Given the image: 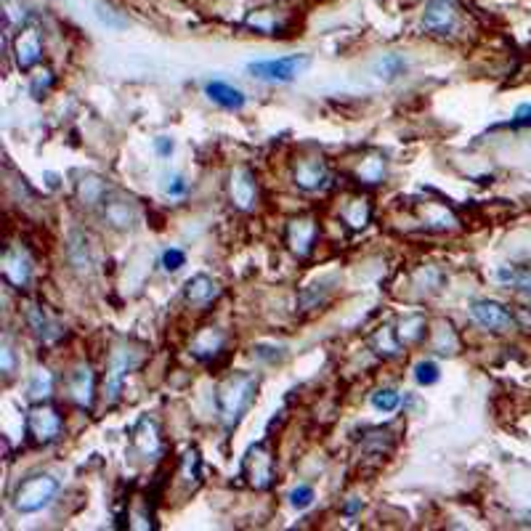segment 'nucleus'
<instances>
[{
    "instance_id": "nucleus-38",
    "label": "nucleus",
    "mask_w": 531,
    "mask_h": 531,
    "mask_svg": "<svg viewBox=\"0 0 531 531\" xmlns=\"http://www.w3.org/2000/svg\"><path fill=\"white\" fill-rule=\"evenodd\" d=\"M0 369H3V377H6V380L13 377V369H16V354H13V345L8 335H6L3 343H0Z\"/></svg>"
},
{
    "instance_id": "nucleus-23",
    "label": "nucleus",
    "mask_w": 531,
    "mask_h": 531,
    "mask_svg": "<svg viewBox=\"0 0 531 531\" xmlns=\"http://www.w3.org/2000/svg\"><path fill=\"white\" fill-rule=\"evenodd\" d=\"M369 348H372L377 356H383V359H396V356L404 354V343L398 340L396 327H390V324H386V327H380V330L372 332Z\"/></svg>"
},
{
    "instance_id": "nucleus-28",
    "label": "nucleus",
    "mask_w": 531,
    "mask_h": 531,
    "mask_svg": "<svg viewBox=\"0 0 531 531\" xmlns=\"http://www.w3.org/2000/svg\"><path fill=\"white\" fill-rule=\"evenodd\" d=\"M54 388H56V377L48 366H37L30 377V386H27V398L30 401H48L54 396Z\"/></svg>"
},
{
    "instance_id": "nucleus-20",
    "label": "nucleus",
    "mask_w": 531,
    "mask_h": 531,
    "mask_svg": "<svg viewBox=\"0 0 531 531\" xmlns=\"http://www.w3.org/2000/svg\"><path fill=\"white\" fill-rule=\"evenodd\" d=\"M205 96H208L213 104H218V107H223V109H229V112H239V109H244V104H247L244 90H239L237 85H229V83H223V80H210V83L205 85Z\"/></svg>"
},
{
    "instance_id": "nucleus-12",
    "label": "nucleus",
    "mask_w": 531,
    "mask_h": 531,
    "mask_svg": "<svg viewBox=\"0 0 531 531\" xmlns=\"http://www.w3.org/2000/svg\"><path fill=\"white\" fill-rule=\"evenodd\" d=\"M470 316L478 327H484L489 332H508L515 327V316L508 306H502L497 300L478 298L470 303Z\"/></svg>"
},
{
    "instance_id": "nucleus-19",
    "label": "nucleus",
    "mask_w": 531,
    "mask_h": 531,
    "mask_svg": "<svg viewBox=\"0 0 531 531\" xmlns=\"http://www.w3.org/2000/svg\"><path fill=\"white\" fill-rule=\"evenodd\" d=\"M189 351L194 359L199 362H213L215 356H221L226 351V332L218 330V327H202V330L191 338V345Z\"/></svg>"
},
{
    "instance_id": "nucleus-41",
    "label": "nucleus",
    "mask_w": 531,
    "mask_h": 531,
    "mask_svg": "<svg viewBox=\"0 0 531 531\" xmlns=\"http://www.w3.org/2000/svg\"><path fill=\"white\" fill-rule=\"evenodd\" d=\"M173 149H176L173 138H167V136H157V138H155V152L160 157H170V155H173Z\"/></svg>"
},
{
    "instance_id": "nucleus-6",
    "label": "nucleus",
    "mask_w": 531,
    "mask_h": 531,
    "mask_svg": "<svg viewBox=\"0 0 531 531\" xmlns=\"http://www.w3.org/2000/svg\"><path fill=\"white\" fill-rule=\"evenodd\" d=\"M138 364H141V356H138V351H136L131 343L117 345V348L112 351L109 364H107V377H104V396H107V404H114V401L120 398L125 377L131 375Z\"/></svg>"
},
{
    "instance_id": "nucleus-36",
    "label": "nucleus",
    "mask_w": 531,
    "mask_h": 531,
    "mask_svg": "<svg viewBox=\"0 0 531 531\" xmlns=\"http://www.w3.org/2000/svg\"><path fill=\"white\" fill-rule=\"evenodd\" d=\"M160 266H162V271H167V274H176V271H181L186 266V253L178 250V247H167L160 255Z\"/></svg>"
},
{
    "instance_id": "nucleus-11",
    "label": "nucleus",
    "mask_w": 531,
    "mask_h": 531,
    "mask_svg": "<svg viewBox=\"0 0 531 531\" xmlns=\"http://www.w3.org/2000/svg\"><path fill=\"white\" fill-rule=\"evenodd\" d=\"M327 181H330V170H327L324 157L306 155L292 162V184L300 191H309V194L321 191V189L327 186Z\"/></svg>"
},
{
    "instance_id": "nucleus-37",
    "label": "nucleus",
    "mask_w": 531,
    "mask_h": 531,
    "mask_svg": "<svg viewBox=\"0 0 531 531\" xmlns=\"http://www.w3.org/2000/svg\"><path fill=\"white\" fill-rule=\"evenodd\" d=\"M314 499H316V491H314L311 484H298L290 491V505L295 510H309L314 505Z\"/></svg>"
},
{
    "instance_id": "nucleus-5",
    "label": "nucleus",
    "mask_w": 531,
    "mask_h": 531,
    "mask_svg": "<svg viewBox=\"0 0 531 531\" xmlns=\"http://www.w3.org/2000/svg\"><path fill=\"white\" fill-rule=\"evenodd\" d=\"M311 54H290L279 56V59H261V61H250L247 72L258 80L266 83H295L303 78L311 66Z\"/></svg>"
},
{
    "instance_id": "nucleus-16",
    "label": "nucleus",
    "mask_w": 531,
    "mask_h": 531,
    "mask_svg": "<svg viewBox=\"0 0 531 531\" xmlns=\"http://www.w3.org/2000/svg\"><path fill=\"white\" fill-rule=\"evenodd\" d=\"M229 199L237 210L250 213L258 202V181H255V173L250 167H234L232 176H229Z\"/></svg>"
},
{
    "instance_id": "nucleus-17",
    "label": "nucleus",
    "mask_w": 531,
    "mask_h": 531,
    "mask_svg": "<svg viewBox=\"0 0 531 531\" xmlns=\"http://www.w3.org/2000/svg\"><path fill=\"white\" fill-rule=\"evenodd\" d=\"M218 298H221V287H218V282L213 277H208V274H194V277L184 285V303H186L189 309L208 311Z\"/></svg>"
},
{
    "instance_id": "nucleus-7",
    "label": "nucleus",
    "mask_w": 531,
    "mask_h": 531,
    "mask_svg": "<svg viewBox=\"0 0 531 531\" xmlns=\"http://www.w3.org/2000/svg\"><path fill=\"white\" fill-rule=\"evenodd\" d=\"M131 449L141 460H160L165 452V441H162V431H160V422L152 414H141L138 420L131 425Z\"/></svg>"
},
{
    "instance_id": "nucleus-21",
    "label": "nucleus",
    "mask_w": 531,
    "mask_h": 531,
    "mask_svg": "<svg viewBox=\"0 0 531 531\" xmlns=\"http://www.w3.org/2000/svg\"><path fill=\"white\" fill-rule=\"evenodd\" d=\"M109 191V184L96 173H85V176H80V181H75V197L85 208H101V202L107 199Z\"/></svg>"
},
{
    "instance_id": "nucleus-24",
    "label": "nucleus",
    "mask_w": 531,
    "mask_h": 531,
    "mask_svg": "<svg viewBox=\"0 0 531 531\" xmlns=\"http://www.w3.org/2000/svg\"><path fill=\"white\" fill-rule=\"evenodd\" d=\"M407 69H410L407 56L396 54V51H393V54H383L375 61V66H372L375 78L383 80V83H393V80H398L401 75H407Z\"/></svg>"
},
{
    "instance_id": "nucleus-18",
    "label": "nucleus",
    "mask_w": 531,
    "mask_h": 531,
    "mask_svg": "<svg viewBox=\"0 0 531 531\" xmlns=\"http://www.w3.org/2000/svg\"><path fill=\"white\" fill-rule=\"evenodd\" d=\"M3 279L11 285L13 290H27L30 279H32V261L24 253L22 247H6L3 253Z\"/></svg>"
},
{
    "instance_id": "nucleus-34",
    "label": "nucleus",
    "mask_w": 531,
    "mask_h": 531,
    "mask_svg": "<svg viewBox=\"0 0 531 531\" xmlns=\"http://www.w3.org/2000/svg\"><path fill=\"white\" fill-rule=\"evenodd\" d=\"M3 8H6V24H8V30H19V27H24L27 24V19H30V11H27V6H24L22 0H3Z\"/></svg>"
},
{
    "instance_id": "nucleus-39",
    "label": "nucleus",
    "mask_w": 531,
    "mask_h": 531,
    "mask_svg": "<svg viewBox=\"0 0 531 531\" xmlns=\"http://www.w3.org/2000/svg\"><path fill=\"white\" fill-rule=\"evenodd\" d=\"M51 88H54V72H48V69L37 72L32 78V83H30V93H32L35 99H43Z\"/></svg>"
},
{
    "instance_id": "nucleus-25",
    "label": "nucleus",
    "mask_w": 531,
    "mask_h": 531,
    "mask_svg": "<svg viewBox=\"0 0 531 531\" xmlns=\"http://www.w3.org/2000/svg\"><path fill=\"white\" fill-rule=\"evenodd\" d=\"M178 478L181 484L191 491H197L202 487V457H199V449L191 446L184 457H181V465H178Z\"/></svg>"
},
{
    "instance_id": "nucleus-22",
    "label": "nucleus",
    "mask_w": 531,
    "mask_h": 531,
    "mask_svg": "<svg viewBox=\"0 0 531 531\" xmlns=\"http://www.w3.org/2000/svg\"><path fill=\"white\" fill-rule=\"evenodd\" d=\"M66 258H69L72 268H78V271H90L93 268V250H90L88 234L80 232V229H75V232L69 234V239H66Z\"/></svg>"
},
{
    "instance_id": "nucleus-4",
    "label": "nucleus",
    "mask_w": 531,
    "mask_h": 531,
    "mask_svg": "<svg viewBox=\"0 0 531 531\" xmlns=\"http://www.w3.org/2000/svg\"><path fill=\"white\" fill-rule=\"evenodd\" d=\"M24 433L35 446H51L64 436V417L51 401H32L24 417Z\"/></svg>"
},
{
    "instance_id": "nucleus-27",
    "label": "nucleus",
    "mask_w": 531,
    "mask_h": 531,
    "mask_svg": "<svg viewBox=\"0 0 531 531\" xmlns=\"http://www.w3.org/2000/svg\"><path fill=\"white\" fill-rule=\"evenodd\" d=\"M343 223H348L351 229H364L366 223L372 221V205L366 197H351L340 210Z\"/></svg>"
},
{
    "instance_id": "nucleus-35",
    "label": "nucleus",
    "mask_w": 531,
    "mask_h": 531,
    "mask_svg": "<svg viewBox=\"0 0 531 531\" xmlns=\"http://www.w3.org/2000/svg\"><path fill=\"white\" fill-rule=\"evenodd\" d=\"M330 282L324 279V282H316V285H309V287L300 292V306L303 309H316L319 303H324V295L330 292Z\"/></svg>"
},
{
    "instance_id": "nucleus-30",
    "label": "nucleus",
    "mask_w": 531,
    "mask_h": 531,
    "mask_svg": "<svg viewBox=\"0 0 531 531\" xmlns=\"http://www.w3.org/2000/svg\"><path fill=\"white\" fill-rule=\"evenodd\" d=\"M497 282L505 287H513L518 292L531 295V271L518 268V266H499L497 268Z\"/></svg>"
},
{
    "instance_id": "nucleus-31",
    "label": "nucleus",
    "mask_w": 531,
    "mask_h": 531,
    "mask_svg": "<svg viewBox=\"0 0 531 531\" xmlns=\"http://www.w3.org/2000/svg\"><path fill=\"white\" fill-rule=\"evenodd\" d=\"M369 404H372V410L380 412V414H390V412H396L398 407H401V393H398L396 388H380V390L372 393Z\"/></svg>"
},
{
    "instance_id": "nucleus-15",
    "label": "nucleus",
    "mask_w": 531,
    "mask_h": 531,
    "mask_svg": "<svg viewBox=\"0 0 531 531\" xmlns=\"http://www.w3.org/2000/svg\"><path fill=\"white\" fill-rule=\"evenodd\" d=\"M24 321H27L30 332H32L43 345H54L64 338L61 321L54 319L40 303H27V306H24Z\"/></svg>"
},
{
    "instance_id": "nucleus-13",
    "label": "nucleus",
    "mask_w": 531,
    "mask_h": 531,
    "mask_svg": "<svg viewBox=\"0 0 531 531\" xmlns=\"http://www.w3.org/2000/svg\"><path fill=\"white\" fill-rule=\"evenodd\" d=\"M66 390H69V398L78 410H93V404H96V372L88 362H80L78 366H72V372L66 377Z\"/></svg>"
},
{
    "instance_id": "nucleus-1",
    "label": "nucleus",
    "mask_w": 531,
    "mask_h": 531,
    "mask_svg": "<svg viewBox=\"0 0 531 531\" xmlns=\"http://www.w3.org/2000/svg\"><path fill=\"white\" fill-rule=\"evenodd\" d=\"M258 388H261V377L244 369H234L215 386V412L223 431L234 433L239 428L244 414L253 410Z\"/></svg>"
},
{
    "instance_id": "nucleus-8",
    "label": "nucleus",
    "mask_w": 531,
    "mask_h": 531,
    "mask_svg": "<svg viewBox=\"0 0 531 531\" xmlns=\"http://www.w3.org/2000/svg\"><path fill=\"white\" fill-rule=\"evenodd\" d=\"M43 51H45L43 32H40L37 24L27 22L24 27L16 30V35H13L11 40V56L22 72H30V69H35V66L40 64L43 61Z\"/></svg>"
},
{
    "instance_id": "nucleus-42",
    "label": "nucleus",
    "mask_w": 531,
    "mask_h": 531,
    "mask_svg": "<svg viewBox=\"0 0 531 531\" xmlns=\"http://www.w3.org/2000/svg\"><path fill=\"white\" fill-rule=\"evenodd\" d=\"M186 189H189V184L184 181V176H173L170 184H167V194H170V197H184Z\"/></svg>"
},
{
    "instance_id": "nucleus-29",
    "label": "nucleus",
    "mask_w": 531,
    "mask_h": 531,
    "mask_svg": "<svg viewBox=\"0 0 531 531\" xmlns=\"http://www.w3.org/2000/svg\"><path fill=\"white\" fill-rule=\"evenodd\" d=\"M425 332L428 330H425V316H422V314H407L396 327V335H398V340L404 343V348L420 343L422 338H425Z\"/></svg>"
},
{
    "instance_id": "nucleus-10",
    "label": "nucleus",
    "mask_w": 531,
    "mask_h": 531,
    "mask_svg": "<svg viewBox=\"0 0 531 531\" xmlns=\"http://www.w3.org/2000/svg\"><path fill=\"white\" fill-rule=\"evenodd\" d=\"M460 27V8L454 0H431L422 11V30H428L436 37L454 35Z\"/></svg>"
},
{
    "instance_id": "nucleus-2",
    "label": "nucleus",
    "mask_w": 531,
    "mask_h": 531,
    "mask_svg": "<svg viewBox=\"0 0 531 531\" xmlns=\"http://www.w3.org/2000/svg\"><path fill=\"white\" fill-rule=\"evenodd\" d=\"M59 491H61V484H59L56 476H51V473H30L13 487L11 505L22 515H35L40 510L51 508L54 499L59 497Z\"/></svg>"
},
{
    "instance_id": "nucleus-32",
    "label": "nucleus",
    "mask_w": 531,
    "mask_h": 531,
    "mask_svg": "<svg viewBox=\"0 0 531 531\" xmlns=\"http://www.w3.org/2000/svg\"><path fill=\"white\" fill-rule=\"evenodd\" d=\"M93 13H96V19H99L104 27H109V30H125V27H128V19L122 16V11H117L114 6L104 3V0H96V3H93Z\"/></svg>"
},
{
    "instance_id": "nucleus-40",
    "label": "nucleus",
    "mask_w": 531,
    "mask_h": 531,
    "mask_svg": "<svg viewBox=\"0 0 531 531\" xmlns=\"http://www.w3.org/2000/svg\"><path fill=\"white\" fill-rule=\"evenodd\" d=\"M454 348H457V338H454V332L449 324H443L441 330H438V343H436V351L438 354H454Z\"/></svg>"
},
{
    "instance_id": "nucleus-33",
    "label": "nucleus",
    "mask_w": 531,
    "mask_h": 531,
    "mask_svg": "<svg viewBox=\"0 0 531 531\" xmlns=\"http://www.w3.org/2000/svg\"><path fill=\"white\" fill-rule=\"evenodd\" d=\"M414 380H417V386H436L438 380H441V366L436 364L433 359H422V362H417L414 364Z\"/></svg>"
},
{
    "instance_id": "nucleus-14",
    "label": "nucleus",
    "mask_w": 531,
    "mask_h": 531,
    "mask_svg": "<svg viewBox=\"0 0 531 531\" xmlns=\"http://www.w3.org/2000/svg\"><path fill=\"white\" fill-rule=\"evenodd\" d=\"M101 215H104V221L109 223L112 229H117V232H128V229H133V226L138 223V208H136V202H133L131 197H125L122 191H114V189H112L109 194H107V199L101 202Z\"/></svg>"
},
{
    "instance_id": "nucleus-26",
    "label": "nucleus",
    "mask_w": 531,
    "mask_h": 531,
    "mask_svg": "<svg viewBox=\"0 0 531 531\" xmlns=\"http://www.w3.org/2000/svg\"><path fill=\"white\" fill-rule=\"evenodd\" d=\"M388 176V160L380 152H375V155H366L359 165H356V178L362 181V184H369V186H375V184H383Z\"/></svg>"
},
{
    "instance_id": "nucleus-43",
    "label": "nucleus",
    "mask_w": 531,
    "mask_h": 531,
    "mask_svg": "<svg viewBox=\"0 0 531 531\" xmlns=\"http://www.w3.org/2000/svg\"><path fill=\"white\" fill-rule=\"evenodd\" d=\"M362 508H364V502H362L359 497H354V502H348V505L343 508V515H348V518H351V515H356Z\"/></svg>"
},
{
    "instance_id": "nucleus-9",
    "label": "nucleus",
    "mask_w": 531,
    "mask_h": 531,
    "mask_svg": "<svg viewBox=\"0 0 531 531\" xmlns=\"http://www.w3.org/2000/svg\"><path fill=\"white\" fill-rule=\"evenodd\" d=\"M319 242V221L314 215H298L285 229V244L295 258H309Z\"/></svg>"
},
{
    "instance_id": "nucleus-3",
    "label": "nucleus",
    "mask_w": 531,
    "mask_h": 531,
    "mask_svg": "<svg viewBox=\"0 0 531 531\" xmlns=\"http://www.w3.org/2000/svg\"><path fill=\"white\" fill-rule=\"evenodd\" d=\"M239 476L255 491H266V489L274 487V481H277V457H274V449H271L268 438L247 446L242 465H239Z\"/></svg>"
}]
</instances>
